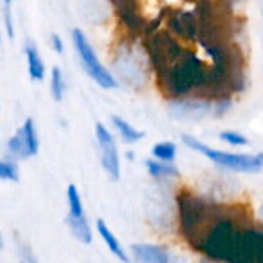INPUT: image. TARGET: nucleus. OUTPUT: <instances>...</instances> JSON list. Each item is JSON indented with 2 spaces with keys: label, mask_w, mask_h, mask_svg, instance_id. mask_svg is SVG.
<instances>
[{
  "label": "nucleus",
  "mask_w": 263,
  "mask_h": 263,
  "mask_svg": "<svg viewBox=\"0 0 263 263\" xmlns=\"http://www.w3.org/2000/svg\"><path fill=\"white\" fill-rule=\"evenodd\" d=\"M182 140L191 149L199 151L200 154H203L205 157H208L210 160H213L214 163H217V165H220L223 168L239 171V173H257L262 168V163H260L257 156L233 154V153L217 151V149H213V148L203 145L200 140H197V139H194L191 136H183Z\"/></svg>",
  "instance_id": "1"
},
{
  "label": "nucleus",
  "mask_w": 263,
  "mask_h": 263,
  "mask_svg": "<svg viewBox=\"0 0 263 263\" xmlns=\"http://www.w3.org/2000/svg\"><path fill=\"white\" fill-rule=\"evenodd\" d=\"M72 40H74V46L79 52V57L82 60L83 68L94 79V82L99 83L105 89L116 88L117 82H116L114 76L99 62V59H97L92 46L89 45L88 39L85 37V34L80 29H74L72 31Z\"/></svg>",
  "instance_id": "2"
},
{
  "label": "nucleus",
  "mask_w": 263,
  "mask_h": 263,
  "mask_svg": "<svg viewBox=\"0 0 263 263\" xmlns=\"http://www.w3.org/2000/svg\"><path fill=\"white\" fill-rule=\"evenodd\" d=\"M68 205H69V213L66 217L68 227L71 230V234L82 243L89 245L92 240V233L91 228L88 225V220L85 217V211H83V205H82V199L80 194L76 188V185H69L68 186Z\"/></svg>",
  "instance_id": "3"
},
{
  "label": "nucleus",
  "mask_w": 263,
  "mask_h": 263,
  "mask_svg": "<svg viewBox=\"0 0 263 263\" xmlns=\"http://www.w3.org/2000/svg\"><path fill=\"white\" fill-rule=\"evenodd\" d=\"M8 154L14 159H28L37 154L39 151V139L34 128V122L26 119L23 126L8 140Z\"/></svg>",
  "instance_id": "4"
},
{
  "label": "nucleus",
  "mask_w": 263,
  "mask_h": 263,
  "mask_svg": "<svg viewBox=\"0 0 263 263\" xmlns=\"http://www.w3.org/2000/svg\"><path fill=\"white\" fill-rule=\"evenodd\" d=\"M96 137L102 151V165L106 174L112 179L117 180L120 177V160H119V153L114 143L112 136L109 131L105 128L103 123L97 122L96 123Z\"/></svg>",
  "instance_id": "5"
},
{
  "label": "nucleus",
  "mask_w": 263,
  "mask_h": 263,
  "mask_svg": "<svg viewBox=\"0 0 263 263\" xmlns=\"http://www.w3.org/2000/svg\"><path fill=\"white\" fill-rule=\"evenodd\" d=\"M131 253L139 263H185L180 257L171 256L165 248L149 243H136Z\"/></svg>",
  "instance_id": "6"
},
{
  "label": "nucleus",
  "mask_w": 263,
  "mask_h": 263,
  "mask_svg": "<svg viewBox=\"0 0 263 263\" xmlns=\"http://www.w3.org/2000/svg\"><path fill=\"white\" fill-rule=\"evenodd\" d=\"M96 225H97V231H99L100 237L103 239V242L106 243L108 250H109V251H111L117 259H119V260H122V262H125V263L129 262V257L126 256V253L123 251V248H122L120 242L117 240V237L114 236V233L108 228V225L105 223V220L99 219Z\"/></svg>",
  "instance_id": "7"
},
{
  "label": "nucleus",
  "mask_w": 263,
  "mask_h": 263,
  "mask_svg": "<svg viewBox=\"0 0 263 263\" xmlns=\"http://www.w3.org/2000/svg\"><path fill=\"white\" fill-rule=\"evenodd\" d=\"M25 54L28 59V69L32 80H42L45 77V65L42 62V57L37 51V48L32 43H28L25 46Z\"/></svg>",
  "instance_id": "8"
},
{
  "label": "nucleus",
  "mask_w": 263,
  "mask_h": 263,
  "mask_svg": "<svg viewBox=\"0 0 263 263\" xmlns=\"http://www.w3.org/2000/svg\"><path fill=\"white\" fill-rule=\"evenodd\" d=\"M174 106H176L174 112H179L182 117H200V116H203L210 109V103L208 102H202V100L179 102Z\"/></svg>",
  "instance_id": "9"
},
{
  "label": "nucleus",
  "mask_w": 263,
  "mask_h": 263,
  "mask_svg": "<svg viewBox=\"0 0 263 263\" xmlns=\"http://www.w3.org/2000/svg\"><path fill=\"white\" fill-rule=\"evenodd\" d=\"M112 123H114L116 129L119 131V134L122 136V139H123L125 142H128V143H136V142H139L140 139H143V136H145L142 131L133 128V126H131L126 120H123L122 117L114 116V117H112Z\"/></svg>",
  "instance_id": "10"
},
{
  "label": "nucleus",
  "mask_w": 263,
  "mask_h": 263,
  "mask_svg": "<svg viewBox=\"0 0 263 263\" xmlns=\"http://www.w3.org/2000/svg\"><path fill=\"white\" fill-rule=\"evenodd\" d=\"M146 166H148V173L153 177H157V179L179 176V171H177L176 166H173V165H170L166 162H162V160H148Z\"/></svg>",
  "instance_id": "11"
},
{
  "label": "nucleus",
  "mask_w": 263,
  "mask_h": 263,
  "mask_svg": "<svg viewBox=\"0 0 263 263\" xmlns=\"http://www.w3.org/2000/svg\"><path fill=\"white\" fill-rule=\"evenodd\" d=\"M176 151H177V148L171 142H162V143H157V145L153 146V156L157 160H162V162H171V160H174Z\"/></svg>",
  "instance_id": "12"
},
{
  "label": "nucleus",
  "mask_w": 263,
  "mask_h": 263,
  "mask_svg": "<svg viewBox=\"0 0 263 263\" xmlns=\"http://www.w3.org/2000/svg\"><path fill=\"white\" fill-rule=\"evenodd\" d=\"M51 92L55 102H60L63 99V92H65V80L62 76V71L59 68H52L51 72Z\"/></svg>",
  "instance_id": "13"
},
{
  "label": "nucleus",
  "mask_w": 263,
  "mask_h": 263,
  "mask_svg": "<svg viewBox=\"0 0 263 263\" xmlns=\"http://www.w3.org/2000/svg\"><path fill=\"white\" fill-rule=\"evenodd\" d=\"M0 177L3 180L18 182V168L12 160H2L0 162Z\"/></svg>",
  "instance_id": "14"
},
{
  "label": "nucleus",
  "mask_w": 263,
  "mask_h": 263,
  "mask_svg": "<svg viewBox=\"0 0 263 263\" xmlns=\"http://www.w3.org/2000/svg\"><path fill=\"white\" fill-rule=\"evenodd\" d=\"M220 139L230 145H234V146H243L248 143V139L245 136H242L240 133H236V131H223L220 134Z\"/></svg>",
  "instance_id": "15"
},
{
  "label": "nucleus",
  "mask_w": 263,
  "mask_h": 263,
  "mask_svg": "<svg viewBox=\"0 0 263 263\" xmlns=\"http://www.w3.org/2000/svg\"><path fill=\"white\" fill-rule=\"evenodd\" d=\"M51 45H52V49L55 52H59V54L63 52V42H62V39L57 34H52L51 35Z\"/></svg>",
  "instance_id": "16"
},
{
  "label": "nucleus",
  "mask_w": 263,
  "mask_h": 263,
  "mask_svg": "<svg viewBox=\"0 0 263 263\" xmlns=\"http://www.w3.org/2000/svg\"><path fill=\"white\" fill-rule=\"evenodd\" d=\"M259 217L263 220V203L260 205V208H259Z\"/></svg>",
  "instance_id": "17"
},
{
  "label": "nucleus",
  "mask_w": 263,
  "mask_h": 263,
  "mask_svg": "<svg viewBox=\"0 0 263 263\" xmlns=\"http://www.w3.org/2000/svg\"><path fill=\"white\" fill-rule=\"evenodd\" d=\"M257 157H259V160H260V163H262V166H263V153L257 154Z\"/></svg>",
  "instance_id": "18"
},
{
  "label": "nucleus",
  "mask_w": 263,
  "mask_h": 263,
  "mask_svg": "<svg viewBox=\"0 0 263 263\" xmlns=\"http://www.w3.org/2000/svg\"><path fill=\"white\" fill-rule=\"evenodd\" d=\"M200 263H211V262H208V260H202Z\"/></svg>",
  "instance_id": "19"
},
{
  "label": "nucleus",
  "mask_w": 263,
  "mask_h": 263,
  "mask_svg": "<svg viewBox=\"0 0 263 263\" xmlns=\"http://www.w3.org/2000/svg\"><path fill=\"white\" fill-rule=\"evenodd\" d=\"M20 263H26V262H20Z\"/></svg>",
  "instance_id": "20"
}]
</instances>
